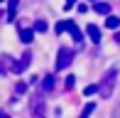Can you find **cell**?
I'll return each instance as SVG.
<instances>
[{
    "instance_id": "obj_14",
    "label": "cell",
    "mask_w": 120,
    "mask_h": 118,
    "mask_svg": "<svg viewBox=\"0 0 120 118\" xmlns=\"http://www.w3.org/2000/svg\"><path fill=\"white\" fill-rule=\"evenodd\" d=\"M83 94H86V96H93V94H98V86H86Z\"/></svg>"
},
{
    "instance_id": "obj_2",
    "label": "cell",
    "mask_w": 120,
    "mask_h": 118,
    "mask_svg": "<svg viewBox=\"0 0 120 118\" xmlns=\"http://www.w3.org/2000/svg\"><path fill=\"white\" fill-rule=\"evenodd\" d=\"M30 113H32V118H47V106H44V96H42V94L32 96V101H30Z\"/></svg>"
},
{
    "instance_id": "obj_20",
    "label": "cell",
    "mask_w": 120,
    "mask_h": 118,
    "mask_svg": "<svg viewBox=\"0 0 120 118\" xmlns=\"http://www.w3.org/2000/svg\"><path fill=\"white\" fill-rule=\"evenodd\" d=\"M115 42H118V44H120V32H118V35H115Z\"/></svg>"
},
{
    "instance_id": "obj_11",
    "label": "cell",
    "mask_w": 120,
    "mask_h": 118,
    "mask_svg": "<svg viewBox=\"0 0 120 118\" xmlns=\"http://www.w3.org/2000/svg\"><path fill=\"white\" fill-rule=\"evenodd\" d=\"M96 12L98 15H110V5L108 3H96Z\"/></svg>"
},
{
    "instance_id": "obj_8",
    "label": "cell",
    "mask_w": 120,
    "mask_h": 118,
    "mask_svg": "<svg viewBox=\"0 0 120 118\" xmlns=\"http://www.w3.org/2000/svg\"><path fill=\"white\" fill-rule=\"evenodd\" d=\"M17 5H20V0H10V3H8V17H10V22H12L15 15H17Z\"/></svg>"
},
{
    "instance_id": "obj_13",
    "label": "cell",
    "mask_w": 120,
    "mask_h": 118,
    "mask_svg": "<svg viewBox=\"0 0 120 118\" xmlns=\"http://www.w3.org/2000/svg\"><path fill=\"white\" fill-rule=\"evenodd\" d=\"M34 32H47V22L44 20H37L34 22Z\"/></svg>"
},
{
    "instance_id": "obj_10",
    "label": "cell",
    "mask_w": 120,
    "mask_h": 118,
    "mask_svg": "<svg viewBox=\"0 0 120 118\" xmlns=\"http://www.w3.org/2000/svg\"><path fill=\"white\" fill-rule=\"evenodd\" d=\"M105 27L118 30V27H120V17H115V15H108V20H105Z\"/></svg>"
},
{
    "instance_id": "obj_16",
    "label": "cell",
    "mask_w": 120,
    "mask_h": 118,
    "mask_svg": "<svg viewBox=\"0 0 120 118\" xmlns=\"http://www.w3.org/2000/svg\"><path fill=\"white\" fill-rule=\"evenodd\" d=\"M56 32L61 35V32H66V22H56Z\"/></svg>"
},
{
    "instance_id": "obj_6",
    "label": "cell",
    "mask_w": 120,
    "mask_h": 118,
    "mask_svg": "<svg viewBox=\"0 0 120 118\" xmlns=\"http://www.w3.org/2000/svg\"><path fill=\"white\" fill-rule=\"evenodd\" d=\"M86 35H88V37H91V42H96V44L101 42V30H98L96 25H88V27H86Z\"/></svg>"
},
{
    "instance_id": "obj_18",
    "label": "cell",
    "mask_w": 120,
    "mask_h": 118,
    "mask_svg": "<svg viewBox=\"0 0 120 118\" xmlns=\"http://www.w3.org/2000/svg\"><path fill=\"white\" fill-rule=\"evenodd\" d=\"M74 5H76V0H66V3H64V8L69 10V8H74Z\"/></svg>"
},
{
    "instance_id": "obj_17",
    "label": "cell",
    "mask_w": 120,
    "mask_h": 118,
    "mask_svg": "<svg viewBox=\"0 0 120 118\" xmlns=\"http://www.w3.org/2000/svg\"><path fill=\"white\" fill-rule=\"evenodd\" d=\"M15 91H17V94H25V91H27V84H17V89H15Z\"/></svg>"
},
{
    "instance_id": "obj_15",
    "label": "cell",
    "mask_w": 120,
    "mask_h": 118,
    "mask_svg": "<svg viewBox=\"0 0 120 118\" xmlns=\"http://www.w3.org/2000/svg\"><path fill=\"white\" fill-rule=\"evenodd\" d=\"M93 108H96V106H93V103H88V106L83 108V116H81V118H88V116H91V111H93Z\"/></svg>"
},
{
    "instance_id": "obj_21",
    "label": "cell",
    "mask_w": 120,
    "mask_h": 118,
    "mask_svg": "<svg viewBox=\"0 0 120 118\" xmlns=\"http://www.w3.org/2000/svg\"><path fill=\"white\" fill-rule=\"evenodd\" d=\"M0 3H3V0H0Z\"/></svg>"
},
{
    "instance_id": "obj_3",
    "label": "cell",
    "mask_w": 120,
    "mask_h": 118,
    "mask_svg": "<svg viewBox=\"0 0 120 118\" xmlns=\"http://www.w3.org/2000/svg\"><path fill=\"white\" fill-rule=\"evenodd\" d=\"M71 62H74V52L69 49V47H61V49H59V54H56V69L61 71V69H66Z\"/></svg>"
},
{
    "instance_id": "obj_19",
    "label": "cell",
    "mask_w": 120,
    "mask_h": 118,
    "mask_svg": "<svg viewBox=\"0 0 120 118\" xmlns=\"http://www.w3.org/2000/svg\"><path fill=\"white\" fill-rule=\"evenodd\" d=\"M0 118H10V116H8V113H3V111H0Z\"/></svg>"
},
{
    "instance_id": "obj_12",
    "label": "cell",
    "mask_w": 120,
    "mask_h": 118,
    "mask_svg": "<svg viewBox=\"0 0 120 118\" xmlns=\"http://www.w3.org/2000/svg\"><path fill=\"white\" fill-rule=\"evenodd\" d=\"M42 89H44V91H52V89H54V76H44V81H42Z\"/></svg>"
},
{
    "instance_id": "obj_4",
    "label": "cell",
    "mask_w": 120,
    "mask_h": 118,
    "mask_svg": "<svg viewBox=\"0 0 120 118\" xmlns=\"http://www.w3.org/2000/svg\"><path fill=\"white\" fill-rule=\"evenodd\" d=\"M30 62H32V54L27 52V54H22V57H20V62H17V69H15V71H17V74H22L25 69L30 67Z\"/></svg>"
},
{
    "instance_id": "obj_1",
    "label": "cell",
    "mask_w": 120,
    "mask_h": 118,
    "mask_svg": "<svg viewBox=\"0 0 120 118\" xmlns=\"http://www.w3.org/2000/svg\"><path fill=\"white\" fill-rule=\"evenodd\" d=\"M115 79H118V69L110 67L105 74H103L101 84H98V94H101V98H110L113 89H115Z\"/></svg>"
},
{
    "instance_id": "obj_7",
    "label": "cell",
    "mask_w": 120,
    "mask_h": 118,
    "mask_svg": "<svg viewBox=\"0 0 120 118\" xmlns=\"http://www.w3.org/2000/svg\"><path fill=\"white\" fill-rule=\"evenodd\" d=\"M66 32H71V37H74L76 42H81V39H83V35H81V30L76 27L74 22H69V20H66Z\"/></svg>"
},
{
    "instance_id": "obj_9",
    "label": "cell",
    "mask_w": 120,
    "mask_h": 118,
    "mask_svg": "<svg viewBox=\"0 0 120 118\" xmlns=\"http://www.w3.org/2000/svg\"><path fill=\"white\" fill-rule=\"evenodd\" d=\"M20 39H22L25 44H30V42L34 39V30H20Z\"/></svg>"
},
{
    "instance_id": "obj_5",
    "label": "cell",
    "mask_w": 120,
    "mask_h": 118,
    "mask_svg": "<svg viewBox=\"0 0 120 118\" xmlns=\"http://www.w3.org/2000/svg\"><path fill=\"white\" fill-rule=\"evenodd\" d=\"M17 69V62H12L10 57H3V62H0V71H15Z\"/></svg>"
}]
</instances>
